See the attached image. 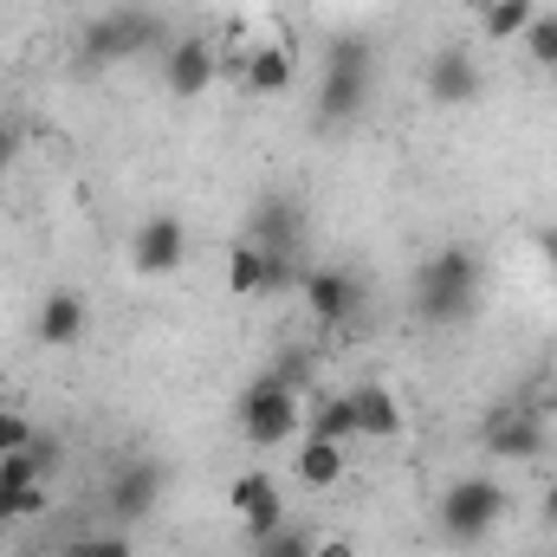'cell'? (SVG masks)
Returning a JSON list of instances; mask_svg holds the SVG:
<instances>
[{"instance_id":"6da1fadb","label":"cell","mask_w":557,"mask_h":557,"mask_svg":"<svg viewBox=\"0 0 557 557\" xmlns=\"http://www.w3.org/2000/svg\"><path fill=\"white\" fill-rule=\"evenodd\" d=\"M480 292H486V267H480V253L454 240V247H434V253L416 267L409 305H416L421 324L454 331V324H467V318L480 311Z\"/></svg>"},{"instance_id":"7a4b0ae2","label":"cell","mask_w":557,"mask_h":557,"mask_svg":"<svg viewBox=\"0 0 557 557\" xmlns=\"http://www.w3.org/2000/svg\"><path fill=\"white\" fill-rule=\"evenodd\" d=\"M370 91H376V46L363 33H331L318 72V131H350L370 111Z\"/></svg>"},{"instance_id":"3957f363","label":"cell","mask_w":557,"mask_h":557,"mask_svg":"<svg viewBox=\"0 0 557 557\" xmlns=\"http://www.w3.org/2000/svg\"><path fill=\"white\" fill-rule=\"evenodd\" d=\"M162 46V20L149 7H111L98 20H85L78 33V65L98 72V65H124V59H143Z\"/></svg>"},{"instance_id":"277c9868","label":"cell","mask_w":557,"mask_h":557,"mask_svg":"<svg viewBox=\"0 0 557 557\" xmlns=\"http://www.w3.org/2000/svg\"><path fill=\"white\" fill-rule=\"evenodd\" d=\"M434 519H441V539H447V545H480V539L506 519V486L486 480V473H460V480H447Z\"/></svg>"},{"instance_id":"5b68a950","label":"cell","mask_w":557,"mask_h":557,"mask_svg":"<svg viewBox=\"0 0 557 557\" xmlns=\"http://www.w3.org/2000/svg\"><path fill=\"white\" fill-rule=\"evenodd\" d=\"M234 421H240V434H247L253 447H278V441H298V434H305V409H298V396H292V389H278L267 370L240 389Z\"/></svg>"},{"instance_id":"8992f818","label":"cell","mask_w":557,"mask_h":557,"mask_svg":"<svg viewBox=\"0 0 557 557\" xmlns=\"http://www.w3.org/2000/svg\"><path fill=\"white\" fill-rule=\"evenodd\" d=\"M298 292H305V311L324 331H357L363 311H370V285H363V273H350V267H311V273L298 278Z\"/></svg>"},{"instance_id":"52a82bcc","label":"cell","mask_w":557,"mask_h":557,"mask_svg":"<svg viewBox=\"0 0 557 557\" xmlns=\"http://www.w3.org/2000/svg\"><path fill=\"white\" fill-rule=\"evenodd\" d=\"M545 416L532 409V403H499V409H486L480 421V447H486V460H539L545 454Z\"/></svg>"},{"instance_id":"ba28073f","label":"cell","mask_w":557,"mask_h":557,"mask_svg":"<svg viewBox=\"0 0 557 557\" xmlns=\"http://www.w3.org/2000/svg\"><path fill=\"white\" fill-rule=\"evenodd\" d=\"M162 486H169V467H162V460H149V454L124 460V467L111 473V486H104V506H111L117 532L143 525V519H149V512L162 506Z\"/></svg>"},{"instance_id":"9c48e42d","label":"cell","mask_w":557,"mask_h":557,"mask_svg":"<svg viewBox=\"0 0 557 557\" xmlns=\"http://www.w3.org/2000/svg\"><path fill=\"white\" fill-rule=\"evenodd\" d=\"M421 91H428L434 111H467V104L486 91V72H480V59H473L467 46H441V52L428 59V72H421Z\"/></svg>"},{"instance_id":"30bf717a","label":"cell","mask_w":557,"mask_h":557,"mask_svg":"<svg viewBox=\"0 0 557 557\" xmlns=\"http://www.w3.org/2000/svg\"><path fill=\"white\" fill-rule=\"evenodd\" d=\"M227 512L240 519L247 545H253V539H267V532H278V525H285V493H278V473H267V467L240 473V480L227 486Z\"/></svg>"},{"instance_id":"8fae6325","label":"cell","mask_w":557,"mask_h":557,"mask_svg":"<svg viewBox=\"0 0 557 557\" xmlns=\"http://www.w3.org/2000/svg\"><path fill=\"white\" fill-rule=\"evenodd\" d=\"M214 78H221V46H214L208 33H188V39H175V46L162 52V85H169V98H201Z\"/></svg>"},{"instance_id":"7c38bea8","label":"cell","mask_w":557,"mask_h":557,"mask_svg":"<svg viewBox=\"0 0 557 557\" xmlns=\"http://www.w3.org/2000/svg\"><path fill=\"white\" fill-rule=\"evenodd\" d=\"M182 260H188V227H182L175 214H149L137 234H131V267H137L143 278L175 273Z\"/></svg>"},{"instance_id":"4fadbf2b","label":"cell","mask_w":557,"mask_h":557,"mask_svg":"<svg viewBox=\"0 0 557 557\" xmlns=\"http://www.w3.org/2000/svg\"><path fill=\"white\" fill-rule=\"evenodd\" d=\"M85 324H91V305H85V292L59 285V292H46L39 318H33V337H39L46 350H72V344L85 337Z\"/></svg>"},{"instance_id":"5bb4252c","label":"cell","mask_w":557,"mask_h":557,"mask_svg":"<svg viewBox=\"0 0 557 557\" xmlns=\"http://www.w3.org/2000/svg\"><path fill=\"white\" fill-rule=\"evenodd\" d=\"M298 234H305V208L292 195H267L253 214H247V240L267 247V253H298Z\"/></svg>"},{"instance_id":"9a60e30c","label":"cell","mask_w":557,"mask_h":557,"mask_svg":"<svg viewBox=\"0 0 557 557\" xmlns=\"http://www.w3.org/2000/svg\"><path fill=\"white\" fill-rule=\"evenodd\" d=\"M350 396V409H357V441H396L403 434V403L383 389V383H357V389H344Z\"/></svg>"},{"instance_id":"2e32d148","label":"cell","mask_w":557,"mask_h":557,"mask_svg":"<svg viewBox=\"0 0 557 557\" xmlns=\"http://www.w3.org/2000/svg\"><path fill=\"white\" fill-rule=\"evenodd\" d=\"M292 473L305 480V486H337L344 480V447L337 441H318V434H298V447H292Z\"/></svg>"},{"instance_id":"e0dca14e","label":"cell","mask_w":557,"mask_h":557,"mask_svg":"<svg viewBox=\"0 0 557 557\" xmlns=\"http://www.w3.org/2000/svg\"><path fill=\"white\" fill-rule=\"evenodd\" d=\"M240 85H247L253 98H278V91L292 85V52H285V46H253V52H247Z\"/></svg>"},{"instance_id":"ac0fdd59","label":"cell","mask_w":557,"mask_h":557,"mask_svg":"<svg viewBox=\"0 0 557 557\" xmlns=\"http://www.w3.org/2000/svg\"><path fill=\"white\" fill-rule=\"evenodd\" d=\"M305 434H318V441H337V447H350V441H357V409H350V396H344V389H337V396H311Z\"/></svg>"},{"instance_id":"d6986e66","label":"cell","mask_w":557,"mask_h":557,"mask_svg":"<svg viewBox=\"0 0 557 557\" xmlns=\"http://www.w3.org/2000/svg\"><path fill=\"white\" fill-rule=\"evenodd\" d=\"M227 292H240V298H267V247H253L247 234L227 247Z\"/></svg>"},{"instance_id":"ffe728a7","label":"cell","mask_w":557,"mask_h":557,"mask_svg":"<svg viewBox=\"0 0 557 557\" xmlns=\"http://www.w3.org/2000/svg\"><path fill=\"white\" fill-rule=\"evenodd\" d=\"M539 20V0H493L486 13H480V26H486V39L493 46H506V39H525V26Z\"/></svg>"},{"instance_id":"44dd1931","label":"cell","mask_w":557,"mask_h":557,"mask_svg":"<svg viewBox=\"0 0 557 557\" xmlns=\"http://www.w3.org/2000/svg\"><path fill=\"white\" fill-rule=\"evenodd\" d=\"M267 376H273L278 389H292V396H311V389H318V357H311V350H278Z\"/></svg>"},{"instance_id":"7402d4cb","label":"cell","mask_w":557,"mask_h":557,"mask_svg":"<svg viewBox=\"0 0 557 557\" xmlns=\"http://www.w3.org/2000/svg\"><path fill=\"white\" fill-rule=\"evenodd\" d=\"M52 506V486H0V525H20V519H39Z\"/></svg>"},{"instance_id":"603a6c76","label":"cell","mask_w":557,"mask_h":557,"mask_svg":"<svg viewBox=\"0 0 557 557\" xmlns=\"http://www.w3.org/2000/svg\"><path fill=\"white\" fill-rule=\"evenodd\" d=\"M311 545H318V532H305V525H278V532H267V539H253L247 545V557H311Z\"/></svg>"},{"instance_id":"cb8c5ba5","label":"cell","mask_w":557,"mask_h":557,"mask_svg":"<svg viewBox=\"0 0 557 557\" xmlns=\"http://www.w3.org/2000/svg\"><path fill=\"white\" fill-rule=\"evenodd\" d=\"M525 52H532L539 72H557V13H539V20L525 26Z\"/></svg>"},{"instance_id":"d4e9b609","label":"cell","mask_w":557,"mask_h":557,"mask_svg":"<svg viewBox=\"0 0 557 557\" xmlns=\"http://www.w3.org/2000/svg\"><path fill=\"white\" fill-rule=\"evenodd\" d=\"M78 552L85 557H137L124 532H91V539H78Z\"/></svg>"},{"instance_id":"484cf974","label":"cell","mask_w":557,"mask_h":557,"mask_svg":"<svg viewBox=\"0 0 557 557\" xmlns=\"http://www.w3.org/2000/svg\"><path fill=\"white\" fill-rule=\"evenodd\" d=\"M26 441H33V421L13 416V409H0V454H20Z\"/></svg>"},{"instance_id":"4316f807","label":"cell","mask_w":557,"mask_h":557,"mask_svg":"<svg viewBox=\"0 0 557 557\" xmlns=\"http://www.w3.org/2000/svg\"><path fill=\"white\" fill-rule=\"evenodd\" d=\"M20 143H26V131H20V117H0V169L20 156Z\"/></svg>"},{"instance_id":"83f0119b","label":"cell","mask_w":557,"mask_h":557,"mask_svg":"<svg viewBox=\"0 0 557 557\" xmlns=\"http://www.w3.org/2000/svg\"><path fill=\"white\" fill-rule=\"evenodd\" d=\"M311 557H357V545H350V539H318Z\"/></svg>"},{"instance_id":"f1b7e54d","label":"cell","mask_w":557,"mask_h":557,"mask_svg":"<svg viewBox=\"0 0 557 557\" xmlns=\"http://www.w3.org/2000/svg\"><path fill=\"white\" fill-rule=\"evenodd\" d=\"M532 240H539V253H545V267H552V278H557V227H539Z\"/></svg>"},{"instance_id":"f546056e","label":"cell","mask_w":557,"mask_h":557,"mask_svg":"<svg viewBox=\"0 0 557 557\" xmlns=\"http://www.w3.org/2000/svg\"><path fill=\"white\" fill-rule=\"evenodd\" d=\"M545 525H552V532H557V480H552V486H545Z\"/></svg>"},{"instance_id":"4dcf8cb0","label":"cell","mask_w":557,"mask_h":557,"mask_svg":"<svg viewBox=\"0 0 557 557\" xmlns=\"http://www.w3.org/2000/svg\"><path fill=\"white\" fill-rule=\"evenodd\" d=\"M52 557H85V552H78V539H72V545H59Z\"/></svg>"},{"instance_id":"1f68e13d","label":"cell","mask_w":557,"mask_h":557,"mask_svg":"<svg viewBox=\"0 0 557 557\" xmlns=\"http://www.w3.org/2000/svg\"><path fill=\"white\" fill-rule=\"evenodd\" d=\"M467 7H473V20H480V13H486V7H493V0H467Z\"/></svg>"},{"instance_id":"d6a6232c","label":"cell","mask_w":557,"mask_h":557,"mask_svg":"<svg viewBox=\"0 0 557 557\" xmlns=\"http://www.w3.org/2000/svg\"><path fill=\"white\" fill-rule=\"evenodd\" d=\"M0 539H7V525H0Z\"/></svg>"}]
</instances>
